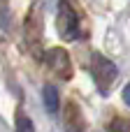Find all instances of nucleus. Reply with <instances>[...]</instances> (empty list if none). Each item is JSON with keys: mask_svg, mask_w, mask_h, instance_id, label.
Returning <instances> with one entry per match:
<instances>
[{"mask_svg": "<svg viewBox=\"0 0 130 132\" xmlns=\"http://www.w3.org/2000/svg\"><path fill=\"white\" fill-rule=\"evenodd\" d=\"M16 132H35V128H33V121L28 118V116H19L16 118Z\"/></svg>", "mask_w": 130, "mask_h": 132, "instance_id": "0eeeda50", "label": "nucleus"}, {"mask_svg": "<svg viewBox=\"0 0 130 132\" xmlns=\"http://www.w3.org/2000/svg\"><path fill=\"white\" fill-rule=\"evenodd\" d=\"M65 130L67 132L84 130V118H81V111L74 102H67V107H65Z\"/></svg>", "mask_w": 130, "mask_h": 132, "instance_id": "20e7f679", "label": "nucleus"}, {"mask_svg": "<svg viewBox=\"0 0 130 132\" xmlns=\"http://www.w3.org/2000/svg\"><path fill=\"white\" fill-rule=\"evenodd\" d=\"M109 132H130V121L128 118H114L109 123Z\"/></svg>", "mask_w": 130, "mask_h": 132, "instance_id": "423d86ee", "label": "nucleus"}, {"mask_svg": "<svg viewBox=\"0 0 130 132\" xmlns=\"http://www.w3.org/2000/svg\"><path fill=\"white\" fill-rule=\"evenodd\" d=\"M47 63L53 67V72H58L60 77H70L72 74V63H70V56H67V51L65 49H49V53H47Z\"/></svg>", "mask_w": 130, "mask_h": 132, "instance_id": "7ed1b4c3", "label": "nucleus"}, {"mask_svg": "<svg viewBox=\"0 0 130 132\" xmlns=\"http://www.w3.org/2000/svg\"><path fill=\"white\" fill-rule=\"evenodd\" d=\"M5 23L9 26V14H7V9H0V28H5Z\"/></svg>", "mask_w": 130, "mask_h": 132, "instance_id": "6e6552de", "label": "nucleus"}, {"mask_svg": "<svg viewBox=\"0 0 130 132\" xmlns=\"http://www.w3.org/2000/svg\"><path fill=\"white\" fill-rule=\"evenodd\" d=\"M93 74H95V81L100 86H107V84H112L116 79L119 70H116V65L112 60H107L105 56H98L95 53L93 56Z\"/></svg>", "mask_w": 130, "mask_h": 132, "instance_id": "f03ea898", "label": "nucleus"}, {"mask_svg": "<svg viewBox=\"0 0 130 132\" xmlns=\"http://www.w3.org/2000/svg\"><path fill=\"white\" fill-rule=\"evenodd\" d=\"M58 32L63 39H77L79 37V16L72 9V5L65 0H60V5H58Z\"/></svg>", "mask_w": 130, "mask_h": 132, "instance_id": "f257e3e1", "label": "nucleus"}, {"mask_svg": "<svg viewBox=\"0 0 130 132\" xmlns=\"http://www.w3.org/2000/svg\"><path fill=\"white\" fill-rule=\"evenodd\" d=\"M123 102H126V104L130 107V84L126 86V88H123Z\"/></svg>", "mask_w": 130, "mask_h": 132, "instance_id": "1a4fd4ad", "label": "nucleus"}, {"mask_svg": "<svg viewBox=\"0 0 130 132\" xmlns=\"http://www.w3.org/2000/svg\"><path fill=\"white\" fill-rule=\"evenodd\" d=\"M42 102H44V107H47L49 114H56V111H58V104H60L58 88L51 86V84H47V86L42 88Z\"/></svg>", "mask_w": 130, "mask_h": 132, "instance_id": "39448f33", "label": "nucleus"}]
</instances>
